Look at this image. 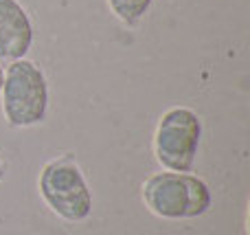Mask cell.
<instances>
[{
  "mask_svg": "<svg viewBox=\"0 0 250 235\" xmlns=\"http://www.w3.org/2000/svg\"><path fill=\"white\" fill-rule=\"evenodd\" d=\"M143 202L163 220H193L204 215L213 205L207 180L191 171H156L143 183Z\"/></svg>",
  "mask_w": 250,
  "mask_h": 235,
  "instance_id": "cell-1",
  "label": "cell"
},
{
  "mask_svg": "<svg viewBox=\"0 0 250 235\" xmlns=\"http://www.w3.org/2000/svg\"><path fill=\"white\" fill-rule=\"evenodd\" d=\"M0 106L4 121L18 130L40 126L46 119L48 82L44 70L33 60L22 57L4 66Z\"/></svg>",
  "mask_w": 250,
  "mask_h": 235,
  "instance_id": "cell-2",
  "label": "cell"
},
{
  "mask_svg": "<svg viewBox=\"0 0 250 235\" xmlns=\"http://www.w3.org/2000/svg\"><path fill=\"white\" fill-rule=\"evenodd\" d=\"M38 192L44 205L66 222H83L92 215L95 198L82 167L70 156L48 161L38 176Z\"/></svg>",
  "mask_w": 250,
  "mask_h": 235,
  "instance_id": "cell-3",
  "label": "cell"
},
{
  "mask_svg": "<svg viewBox=\"0 0 250 235\" xmlns=\"http://www.w3.org/2000/svg\"><path fill=\"white\" fill-rule=\"evenodd\" d=\"M202 143V121L187 106H173L160 114L151 139L154 158L167 171H191Z\"/></svg>",
  "mask_w": 250,
  "mask_h": 235,
  "instance_id": "cell-4",
  "label": "cell"
},
{
  "mask_svg": "<svg viewBox=\"0 0 250 235\" xmlns=\"http://www.w3.org/2000/svg\"><path fill=\"white\" fill-rule=\"evenodd\" d=\"M33 46V22L18 0H0V62L26 57Z\"/></svg>",
  "mask_w": 250,
  "mask_h": 235,
  "instance_id": "cell-5",
  "label": "cell"
},
{
  "mask_svg": "<svg viewBox=\"0 0 250 235\" xmlns=\"http://www.w3.org/2000/svg\"><path fill=\"white\" fill-rule=\"evenodd\" d=\"M151 4H154V0H108V7L114 13V18L127 26L138 24L147 16Z\"/></svg>",
  "mask_w": 250,
  "mask_h": 235,
  "instance_id": "cell-6",
  "label": "cell"
},
{
  "mask_svg": "<svg viewBox=\"0 0 250 235\" xmlns=\"http://www.w3.org/2000/svg\"><path fill=\"white\" fill-rule=\"evenodd\" d=\"M4 176H7V165H4V163L0 161V183L4 180Z\"/></svg>",
  "mask_w": 250,
  "mask_h": 235,
  "instance_id": "cell-7",
  "label": "cell"
},
{
  "mask_svg": "<svg viewBox=\"0 0 250 235\" xmlns=\"http://www.w3.org/2000/svg\"><path fill=\"white\" fill-rule=\"evenodd\" d=\"M2 79H4V64L0 62V86H2Z\"/></svg>",
  "mask_w": 250,
  "mask_h": 235,
  "instance_id": "cell-8",
  "label": "cell"
}]
</instances>
